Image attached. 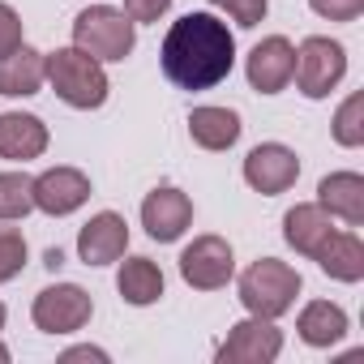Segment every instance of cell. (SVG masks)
Returning <instances> with one entry per match:
<instances>
[{"instance_id":"1","label":"cell","mask_w":364,"mask_h":364,"mask_svg":"<svg viewBox=\"0 0 364 364\" xmlns=\"http://www.w3.org/2000/svg\"><path fill=\"white\" fill-rule=\"evenodd\" d=\"M159 60L176 90H210L236 65V35L215 14H185L163 35Z\"/></svg>"},{"instance_id":"2","label":"cell","mask_w":364,"mask_h":364,"mask_svg":"<svg viewBox=\"0 0 364 364\" xmlns=\"http://www.w3.org/2000/svg\"><path fill=\"white\" fill-rule=\"evenodd\" d=\"M48 86L56 90L60 103H69L77 112L103 107L107 90H112L107 69L95 56H86L82 48H56V52H48Z\"/></svg>"},{"instance_id":"3","label":"cell","mask_w":364,"mask_h":364,"mask_svg":"<svg viewBox=\"0 0 364 364\" xmlns=\"http://www.w3.org/2000/svg\"><path fill=\"white\" fill-rule=\"evenodd\" d=\"M300 287H304L300 270L287 266V262H279V257H257V262L240 274V283H236L240 304H245L253 317H270V321H279L283 313L296 309Z\"/></svg>"},{"instance_id":"4","label":"cell","mask_w":364,"mask_h":364,"mask_svg":"<svg viewBox=\"0 0 364 364\" xmlns=\"http://www.w3.org/2000/svg\"><path fill=\"white\" fill-rule=\"evenodd\" d=\"M133 43H137V22H129V14L116 5H90L73 18V48H82L99 65L124 60Z\"/></svg>"},{"instance_id":"5","label":"cell","mask_w":364,"mask_h":364,"mask_svg":"<svg viewBox=\"0 0 364 364\" xmlns=\"http://www.w3.org/2000/svg\"><path fill=\"white\" fill-rule=\"evenodd\" d=\"M296 86L304 99H326L343 77H347V48L330 35H309L296 48V69H291Z\"/></svg>"},{"instance_id":"6","label":"cell","mask_w":364,"mask_h":364,"mask_svg":"<svg viewBox=\"0 0 364 364\" xmlns=\"http://www.w3.org/2000/svg\"><path fill=\"white\" fill-rule=\"evenodd\" d=\"M90 313H95V300L77 283H52L31 304V317L43 334H77L90 321Z\"/></svg>"},{"instance_id":"7","label":"cell","mask_w":364,"mask_h":364,"mask_svg":"<svg viewBox=\"0 0 364 364\" xmlns=\"http://www.w3.org/2000/svg\"><path fill=\"white\" fill-rule=\"evenodd\" d=\"M232 274H236V253L223 236H198L180 253V279L193 291H219L232 283Z\"/></svg>"},{"instance_id":"8","label":"cell","mask_w":364,"mask_h":364,"mask_svg":"<svg viewBox=\"0 0 364 364\" xmlns=\"http://www.w3.org/2000/svg\"><path fill=\"white\" fill-rule=\"evenodd\" d=\"M283 355V330L270 317H245L232 326V334L219 343L215 360L219 364H270Z\"/></svg>"},{"instance_id":"9","label":"cell","mask_w":364,"mask_h":364,"mask_svg":"<svg viewBox=\"0 0 364 364\" xmlns=\"http://www.w3.org/2000/svg\"><path fill=\"white\" fill-rule=\"evenodd\" d=\"M300 180V159L283 141H262L245 154V185L262 198H279Z\"/></svg>"},{"instance_id":"10","label":"cell","mask_w":364,"mask_h":364,"mask_svg":"<svg viewBox=\"0 0 364 364\" xmlns=\"http://www.w3.org/2000/svg\"><path fill=\"white\" fill-rule=\"evenodd\" d=\"M189 223H193V202H189V193H180V189H171V185L146 193V202H141V228H146L150 240L171 245V240H180V236L189 232Z\"/></svg>"},{"instance_id":"11","label":"cell","mask_w":364,"mask_h":364,"mask_svg":"<svg viewBox=\"0 0 364 364\" xmlns=\"http://www.w3.org/2000/svg\"><path fill=\"white\" fill-rule=\"evenodd\" d=\"M90 202V176L77 167H48L43 176H35V210L65 219L73 210H82Z\"/></svg>"},{"instance_id":"12","label":"cell","mask_w":364,"mask_h":364,"mask_svg":"<svg viewBox=\"0 0 364 364\" xmlns=\"http://www.w3.org/2000/svg\"><path fill=\"white\" fill-rule=\"evenodd\" d=\"M291 69H296V48H291V39H283V35L262 39V43L249 52V60H245V77H249V86H253L257 95H279V90H287V86H291Z\"/></svg>"},{"instance_id":"13","label":"cell","mask_w":364,"mask_h":364,"mask_svg":"<svg viewBox=\"0 0 364 364\" xmlns=\"http://www.w3.org/2000/svg\"><path fill=\"white\" fill-rule=\"evenodd\" d=\"M124 249H129V223L116 210L90 215V223L77 232V257L86 266H112L124 257Z\"/></svg>"},{"instance_id":"14","label":"cell","mask_w":364,"mask_h":364,"mask_svg":"<svg viewBox=\"0 0 364 364\" xmlns=\"http://www.w3.org/2000/svg\"><path fill=\"white\" fill-rule=\"evenodd\" d=\"M338 232V219L321 206V202H296L283 215V240L300 253V257H317V249Z\"/></svg>"},{"instance_id":"15","label":"cell","mask_w":364,"mask_h":364,"mask_svg":"<svg viewBox=\"0 0 364 364\" xmlns=\"http://www.w3.org/2000/svg\"><path fill=\"white\" fill-rule=\"evenodd\" d=\"M52 133L39 116L31 112H0V159L9 163H31L48 150Z\"/></svg>"},{"instance_id":"16","label":"cell","mask_w":364,"mask_h":364,"mask_svg":"<svg viewBox=\"0 0 364 364\" xmlns=\"http://www.w3.org/2000/svg\"><path fill=\"white\" fill-rule=\"evenodd\" d=\"M48 82V52L22 43L9 56H0V95L5 99H31Z\"/></svg>"},{"instance_id":"17","label":"cell","mask_w":364,"mask_h":364,"mask_svg":"<svg viewBox=\"0 0 364 364\" xmlns=\"http://www.w3.org/2000/svg\"><path fill=\"white\" fill-rule=\"evenodd\" d=\"M317 202L334 219H343L347 228H360L364 223V176L360 171H330V176H321Z\"/></svg>"},{"instance_id":"18","label":"cell","mask_w":364,"mask_h":364,"mask_svg":"<svg viewBox=\"0 0 364 364\" xmlns=\"http://www.w3.org/2000/svg\"><path fill=\"white\" fill-rule=\"evenodd\" d=\"M334 283H360L364 279V240L355 236V232H334L321 249H317V257H313Z\"/></svg>"},{"instance_id":"19","label":"cell","mask_w":364,"mask_h":364,"mask_svg":"<svg viewBox=\"0 0 364 364\" xmlns=\"http://www.w3.org/2000/svg\"><path fill=\"white\" fill-rule=\"evenodd\" d=\"M240 116L232 107H193L189 112V137L202 146V150H232L240 141Z\"/></svg>"},{"instance_id":"20","label":"cell","mask_w":364,"mask_h":364,"mask_svg":"<svg viewBox=\"0 0 364 364\" xmlns=\"http://www.w3.org/2000/svg\"><path fill=\"white\" fill-rule=\"evenodd\" d=\"M296 330H300V338H304L309 347H334V343H343V334L351 330V321H347L343 304L309 300V304L300 309V317H296Z\"/></svg>"},{"instance_id":"21","label":"cell","mask_w":364,"mask_h":364,"mask_svg":"<svg viewBox=\"0 0 364 364\" xmlns=\"http://www.w3.org/2000/svg\"><path fill=\"white\" fill-rule=\"evenodd\" d=\"M116 291H120L124 304L146 309V304H154L163 296V270L150 257H124L120 274H116Z\"/></svg>"},{"instance_id":"22","label":"cell","mask_w":364,"mask_h":364,"mask_svg":"<svg viewBox=\"0 0 364 364\" xmlns=\"http://www.w3.org/2000/svg\"><path fill=\"white\" fill-rule=\"evenodd\" d=\"M35 210V176L26 171H0V219L18 223Z\"/></svg>"},{"instance_id":"23","label":"cell","mask_w":364,"mask_h":364,"mask_svg":"<svg viewBox=\"0 0 364 364\" xmlns=\"http://www.w3.org/2000/svg\"><path fill=\"white\" fill-rule=\"evenodd\" d=\"M330 133H334V141H338V146H347V150L364 146V95H360V90L343 99V107L334 112Z\"/></svg>"},{"instance_id":"24","label":"cell","mask_w":364,"mask_h":364,"mask_svg":"<svg viewBox=\"0 0 364 364\" xmlns=\"http://www.w3.org/2000/svg\"><path fill=\"white\" fill-rule=\"evenodd\" d=\"M210 9L228 14L240 31H253V26H262V22H266L270 0H210Z\"/></svg>"},{"instance_id":"25","label":"cell","mask_w":364,"mask_h":364,"mask_svg":"<svg viewBox=\"0 0 364 364\" xmlns=\"http://www.w3.org/2000/svg\"><path fill=\"white\" fill-rule=\"evenodd\" d=\"M22 266H26V240H22V232L0 228V283L18 279Z\"/></svg>"},{"instance_id":"26","label":"cell","mask_w":364,"mask_h":364,"mask_svg":"<svg viewBox=\"0 0 364 364\" xmlns=\"http://www.w3.org/2000/svg\"><path fill=\"white\" fill-rule=\"evenodd\" d=\"M309 9L326 22H355L364 14V0H309Z\"/></svg>"},{"instance_id":"27","label":"cell","mask_w":364,"mask_h":364,"mask_svg":"<svg viewBox=\"0 0 364 364\" xmlns=\"http://www.w3.org/2000/svg\"><path fill=\"white\" fill-rule=\"evenodd\" d=\"M14 48H22V18L14 5L0 0V56H9Z\"/></svg>"},{"instance_id":"28","label":"cell","mask_w":364,"mask_h":364,"mask_svg":"<svg viewBox=\"0 0 364 364\" xmlns=\"http://www.w3.org/2000/svg\"><path fill=\"white\" fill-rule=\"evenodd\" d=\"M167 9H171V0H124L129 22H159Z\"/></svg>"},{"instance_id":"29","label":"cell","mask_w":364,"mask_h":364,"mask_svg":"<svg viewBox=\"0 0 364 364\" xmlns=\"http://www.w3.org/2000/svg\"><path fill=\"white\" fill-rule=\"evenodd\" d=\"M65 360H99V364H107V351L103 347H69Z\"/></svg>"},{"instance_id":"30","label":"cell","mask_w":364,"mask_h":364,"mask_svg":"<svg viewBox=\"0 0 364 364\" xmlns=\"http://www.w3.org/2000/svg\"><path fill=\"white\" fill-rule=\"evenodd\" d=\"M60 262H65V253H60V249H48V266L60 270Z\"/></svg>"},{"instance_id":"31","label":"cell","mask_w":364,"mask_h":364,"mask_svg":"<svg viewBox=\"0 0 364 364\" xmlns=\"http://www.w3.org/2000/svg\"><path fill=\"white\" fill-rule=\"evenodd\" d=\"M5 317H9V309H5V300H0V330H5Z\"/></svg>"},{"instance_id":"32","label":"cell","mask_w":364,"mask_h":364,"mask_svg":"<svg viewBox=\"0 0 364 364\" xmlns=\"http://www.w3.org/2000/svg\"><path fill=\"white\" fill-rule=\"evenodd\" d=\"M0 364H9V347L5 343H0Z\"/></svg>"}]
</instances>
